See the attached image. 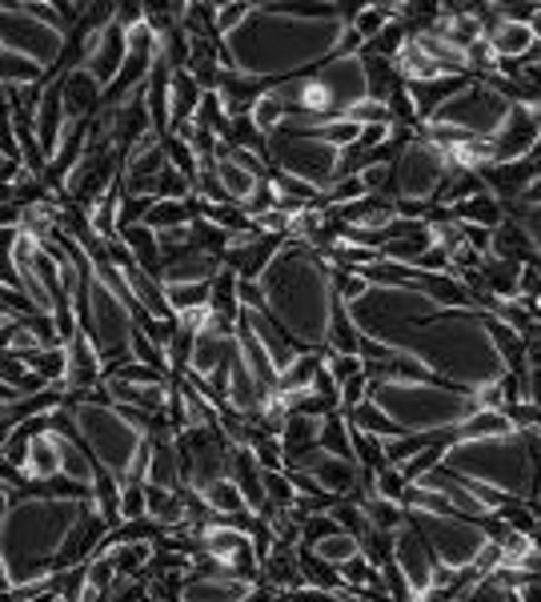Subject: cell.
I'll return each instance as SVG.
<instances>
[{"instance_id": "816d5d0a", "label": "cell", "mask_w": 541, "mask_h": 602, "mask_svg": "<svg viewBox=\"0 0 541 602\" xmlns=\"http://www.w3.org/2000/svg\"><path fill=\"white\" fill-rule=\"evenodd\" d=\"M109 378H121V381H129V386H165V374H156V369H149V366H141V362H125L121 369H112Z\"/></svg>"}, {"instance_id": "f35d334b", "label": "cell", "mask_w": 541, "mask_h": 602, "mask_svg": "<svg viewBox=\"0 0 541 602\" xmlns=\"http://www.w3.org/2000/svg\"><path fill=\"white\" fill-rule=\"evenodd\" d=\"M325 350H333V354H349V357H357V350H361V334H357L354 318H349V310H345L342 301L333 305L329 342H325Z\"/></svg>"}, {"instance_id": "ba28073f", "label": "cell", "mask_w": 541, "mask_h": 602, "mask_svg": "<svg viewBox=\"0 0 541 602\" xmlns=\"http://www.w3.org/2000/svg\"><path fill=\"white\" fill-rule=\"evenodd\" d=\"M266 157L273 161L277 173L285 178H297L313 190H329L337 173H342V149L329 146L325 137L317 133V121L313 117H289L266 137Z\"/></svg>"}, {"instance_id": "83f0119b", "label": "cell", "mask_w": 541, "mask_h": 602, "mask_svg": "<svg viewBox=\"0 0 541 602\" xmlns=\"http://www.w3.org/2000/svg\"><path fill=\"white\" fill-rule=\"evenodd\" d=\"M197 498L205 502V510H209L213 518H221V523H232V518L249 514V502H245L241 486H237L232 479L213 482V486H205V491L197 494Z\"/></svg>"}, {"instance_id": "db71d44e", "label": "cell", "mask_w": 541, "mask_h": 602, "mask_svg": "<svg viewBox=\"0 0 541 602\" xmlns=\"http://www.w3.org/2000/svg\"><path fill=\"white\" fill-rule=\"evenodd\" d=\"M365 398H369V378H365V374H357V378H349L342 386V410H354Z\"/></svg>"}, {"instance_id": "5b68a950", "label": "cell", "mask_w": 541, "mask_h": 602, "mask_svg": "<svg viewBox=\"0 0 541 602\" xmlns=\"http://www.w3.org/2000/svg\"><path fill=\"white\" fill-rule=\"evenodd\" d=\"M442 470L506 494L509 502H533L541 498V434L538 430H513V434L477 438V442L450 438Z\"/></svg>"}, {"instance_id": "7bdbcfd3", "label": "cell", "mask_w": 541, "mask_h": 602, "mask_svg": "<svg viewBox=\"0 0 541 602\" xmlns=\"http://www.w3.org/2000/svg\"><path fill=\"white\" fill-rule=\"evenodd\" d=\"M117 550V579H137L156 555V542H125V547H112Z\"/></svg>"}, {"instance_id": "8992f818", "label": "cell", "mask_w": 541, "mask_h": 602, "mask_svg": "<svg viewBox=\"0 0 541 602\" xmlns=\"http://www.w3.org/2000/svg\"><path fill=\"white\" fill-rule=\"evenodd\" d=\"M73 430L77 442L89 450L97 470H105L117 486L144 479V458H149V413L121 410L109 398H73Z\"/></svg>"}, {"instance_id": "9a60e30c", "label": "cell", "mask_w": 541, "mask_h": 602, "mask_svg": "<svg viewBox=\"0 0 541 602\" xmlns=\"http://www.w3.org/2000/svg\"><path fill=\"white\" fill-rule=\"evenodd\" d=\"M317 89L325 93L329 100V112L333 117H345V112L369 100V80H365V65H361V53L357 56H333L325 65L313 73Z\"/></svg>"}, {"instance_id": "7402d4cb", "label": "cell", "mask_w": 541, "mask_h": 602, "mask_svg": "<svg viewBox=\"0 0 541 602\" xmlns=\"http://www.w3.org/2000/svg\"><path fill=\"white\" fill-rule=\"evenodd\" d=\"M68 422H73V413H68ZM61 479V430H45V434H36L29 442V462H24V482H56Z\"/></svg>"}, {"instance_id": "60d3db41", "label": "cell", "mask_w": 541, "mask_h": 602, "mask_svg": "<svg viewBox=\"0 0 541 602\" xmlns=\"http://www.w3.org/2000/svg\"><path fill=\"white\" fill-rule=\"evenodd\" d=\"M325 454L333 458H349L354 462V442H349V422H345V413H329L325 422H321V442H317Z\"/></svg>"}, {"instance_id": "e0dca14e", "label": "cell", "mask_w": 541, "mask_h": 602, "mask_svg": "<svg viewBox=\"0 0 541 602\" xmlns=\"http://www.w3.org/2000/svg\"><path fill=\"white\" fill-rule=\"evenodd\" d=\"M393 567L405 574L409 591H413V599H425V594L433 591V579H437V562H433L430 547H425V538L418 535V526L405 523L393 535Z\"/></svg>"}, {"instance_id": "74e56055", "label": "cell", "mask_w": 541, "mask_h": 602, "mask_svg": "<svg viewBox=\"0 0 541 602\" xmlns=\"http://www.w3.org/2000/svg\"><path fill=\"white\" fill-rule=\"evenodd\" d=\"M0 85L21 89V85H45V68L17 53H0Z\"/></svg>"}, {"instance_id": "d6986e66", "label": "cell", "mask_w": 541, "mask_h": 602, "mask_svg": "<svg viewBox=\"0 0 541 602\" xmlns=\"http://www.w3.org/2000/svg\"><path fill=\"white\" fill-rule=\"evenodd\" d=\"M56 85H61V100H65V125H89L105 105V89L77 65L68 68V77H61Z\"/></svg>"}, {"instance_id": "484cf974", "label": "cell", "mask_w": 541, "mask_h": 602, "mask_svg": "<svg viewBox=\"0 0 541 602\" xmlns=\"http://www.w3.org/2000/svg\"><path fill=\"white\" fill-rule=\"evenodd\" d=\"M129 246V254H133L137 266L149 273V278L161 281V269H165V254H161V241H156V234L149 229V225H125L121 234H117Z\"/></svg>"}, {"instance_id": "f907efd6", "label": "cell", "mask_w": 541, "mask_h": 602, "mask_svg": "<svg viewBox=\"0 0 541 602\" xmlns=\"http://www.w3.org/2000/svg\"><path fill=\"white\" fill-rule=\"evenodd\" d=\"M354 125H393V112H389V105H381V100H361V105H354V109L345 112Z\"/></svg>"}, {"instance_id": "ffe728a7", "label": "cell", "mask_w": 541, "mask_h": 602, "mask_svg": "<svg viewBox=\"0 0 541 602\" xmlns=\"http://www.w3.org/2000/svg\"><path fill=\"white\" fill-rule=\"evenodd\" d=\"M144 486H161V491H181V454L177 434H149V458H144Z\"/></svg>"}, {"instance_id": "f5cc1de1", "label": "cell", "mask_w": 541, "mask_h": 602, "mask_svg": "<svg viewBox=\"0 0 541 602\" xmlns=\"http://www.w3.org/2000/svg\"><path fill=\"white\" fill-rule=\"evenodd\" d=\"M24 374H29V366L21 362V354L4 350V354H0V381H4V386H21Z\"/></svg>"}, {"instance_id": "cb8c5ba5", "label": "cell", "mask_w": 541, "mask_h": 602, "mask_svg": "<svg viewBox=\"0 0 541 602\" xmlns=\"http://www.w3.org/2000/svg\"><path fill=\"white\" fill-rule=\"evenodd\" d=\"M201 97H205V89L193 80L188 68H173V73H169V133L197 117Z\"/></svg>"}, {"instance_id": "681fc988", "label": "cell", "mask_w": 541, "mask_h": 602, "mask_svg": "<svg viewBox=\"0 0 541 602\" xmlns=\"http://www.w3.org/2000/svg\"><path fill=\"white\" fill-rule=\"evenodd\" d=\"M325 369H329V378L337 381V386H345V381H349V378H357V374H365V362H361V357L333 354V350H325Z\"/></svg>"}, {"instance_id": "c3c4849f", "label": "cell", "mask_w": 541, "mask_h": 602, "mask_svg": "<svg viewBox=\"0 0 541 602\" xmlns=\"http://www.w3.org/2000/svg\"><path fill=\"white\" fill-rule=\"evenodd\" d=\"M253 4H241V0H229V4H213V33L217 36H229L237 24L249 17Z\"/></svg>"}, {"instance_id": "b9f144b4", "label": "cell", "mask_w": 541, "mask_h": 602, "mask_svg": "<svg viewBox=\"0 0 541 602\" xmlns=\"http://www.w3.org/2000/svg\"><path fill=\"white\" fill-rule=\"evenodd\" d=\"M453 602H518V594L513 591H506L501 582L494 579V574H486V579H469L462 587V591L453 594Z\"/></svg>"}, {"instance_id": "2e32d148", "label": "cell", "mask_w": 541, "mask_h": 602, "mask_svg": "<svg viewBox=\"0 0 541 602\" xmlns=\"http://www.w3.org/2000/svg\"><path fill=\"white\" fill-rule=\"evenodd\" d=\"M541 141V105H509V117L501 133L494 137L497 165H521L538 153Z\"/></svg>"}, {"instance_id": "ee69618b", "label": "cell", "mask_w": 541, "mask_h": 602, "mask_svg": "<svg viewBox=\"0 0 541 602\" xmlns=\"http://www.w3.org/2000/svg\"><path fill=\"white\" fill-rule=\"evenodd\" d=\"M209 286H213V281H209ZM209 286H165L169 313L181 318V313L205 310V305H209Z\"/></svg>"}, {"instance_id": "8d00e7d4", "label": "cell", "mask_w": 541, "mask_h": 602, "mask_svg": "<svg viewBox=\"0 0 541 602\" xmlns=\"http://www.w3.org/2000/svg\"><path fill=\"white\" fill-rule=\"evenodd\" d=\"M217 181H221L225 197H229L232 205H245V201L257 193V185H261L253 173H245L241 165H232L229 157H217Z\"/></svg>"}, {"instance_id": "bcb514c9", "label": "cell", "mask_w": 541, "mask_h": 602, "mask_svg": "<svg viewBox=\"0 0 541 602\" xmlns=\"http://www.w3.org/2000/svg\"><path fill=\"white\" fill-rule=\"evenodd\" d=\"M445 447H450V442H433V447H425L421 450V454H413L405 462V466H398L401 474H405V482L409 486H413V482H421L425 479V474H430V470H437L442 466V454H445Z\"/></svg>"}, {"instance_id": "11a10c76", "label": "cell", "mask_w": 541, "mask_h": 602, "mask_svg": "<svg viewBox=\"0 0 541 602\" xmlns=\"http://www.w3.org/2000/svg\"><path fill=\"white\" fill-rule=\"evenodd\" d=\"M513 201H518V205H530V209H541V178H533Z\"/></svg>"}, {"instance_id": "7a4b0ae2", "label": "cell", "mask_w": 541, "mask_h": 602, "mask_svg": "<svg viewBox=\"0 0 541 602\" xmlns=\"http://www.w3.org/2000/svg\"><path fill=\"white\" fill-rule=\"evenodd\" d=\"M357 9L342 4H253L229 36H221V65L253 80L305 77L342 53Z\"/></svg>"}, {"instance_id": "1f68e13d", "label": "cell", "mask_w": 541, "mask_h": 602, "mask_svg": "<svg viewBox=\"0 0 541 602\" xmlns=\"http://www.w3.org/2000/svg\"><path fill=\"white\" fill-rule=\"evenodd\" d=\"M361 65H365V80H369V100H381V105H386V100L393 97V89L401 85L398 65L374 53H361Z\"/></svg>"}, {"instance_id": "e575fe53", "label": "cell", "mask_w": 541, "mask_h": 602, "mask_svg": "<svg viewBox=\"0 0 541 602\" xmlns=\"http://www.w3.org/2000/svg\"><path fill=\"white\" fill-rule=\"evenodd\" d=\"M29 374L45 381V386H65V374H68V350L56 346V350H36V354H24L21 357Z\"/></svg>"}, {"instance_id": "7dc6e473", "label": "cell", "mask_w": 541, "mask_h": 602, "mask_svg": "<svg viewBox=\"0 0 541 602\" xmlns=\"http://www.w3.org/2000/svg\"><path fill=\"white\" fill-rule=\"evenodd\" d=\"M141 518H149L144 482H129V486H121V526L125 523H141Z\"/></svg>"}, {"instance_id": "d6a6232c", "label": "cell", "mask_w": 541, "mask_h": 602, "mask_svg": "<svg viewBox=\"0 0 541 602\" xmlns=\"http://www.w3.org/2000/svg\"><path fill=\"white\" fill-rule=\"evenodd\" d=\"M393 21H398V4H357L349 29L361 36V45H369V41H377Z\"/></svg>"}, {"instance_id": "f6af8a7d", "label": "cell", "mask_w": 541, "mask_h": 602, "mask_svg": "<svg viewBox=\"0 0 541 602\" xmlns=\"http://www.w3.org/2000/svg\"><path fill=\"white\" fill-rule=\"evenodd\" d=\"M165 157H169V169H177L188 185H197L201 161H197V153H193V149L181 141V137H165Z\"/></svg>"}, {"instance_id": "44dd1931", "label": "cell", "mask_w": 541, "mask_h": 602, "mask_svg": "<svg viewBox=\"0 0 541 602\" xmlns=\"http://www.w3.org/2000/svg\"><path fill=\"white\" fill-rule=\"evenodd\" d=\"M217 273H221V257L197 254V249L188 246V249H181V254L165 257L161 286H209Z\"/></svg>"}, {"instance_id": "f1b7e54d", "label": "cell", "mask_w": 541, "mask_h": 602, "mask_svg": "<svg viewBox=\"0 0 541 602\" xmlns=\"http://www.w3.org/2000/svg\"><path fill=\"white\" fill-rule=\"evenodd\" d=\"M521 273L526 266L521 261H501V257H482V278H486L489 293L497 301H509V298H521Z\"/></svg>"}, {"instance_id": "277c9868", "label": "cell", "mask_w": 541, "mask_h": 602, "mask_svg": "<svg viewBox=\"0 0 541 602\" xmlns=\"http://www.w3.org/2000/svg\"><path fill=\"white\" fill-rule=\"evenodd\" d=\"M257 286L266 293V313L293 346L325 350L337 293L329 261L317 249L305 241H285Z\"/></svg>"}, {"instance_id": "4316f807", "label": "cell", "mask_w": 541, "mask_h": 602, "mask_svg": "<svg viewBox=\"0 0 541 602\" xmlns=\"http://www.w3.org/2000/svg\"><path fill=\"white\" fill-rule=\"evenodd\" d=\"M61 390H65V386H48L45 394H36V398L21 401V406H0V450H4V442H9L12 430H17L24 418H33V413H45V410H56V406H65Z\"/></svg>"}, {"instance_id": "6da1fadb", "label": "cell", "mask_w": 541, "mask_h": 602, "mask_svg": "<svg viewBox=\"0 0 541 602\" xmlns=\"http://www.w3.org/2000/svg\"><path fill=\"white\" fill-rule=\"evenodd\" d=\"M357 334L418 362L425 374L450 381L457 390H486L506 374V357L489 334V313L442 305L418 286L381 290L369 286L365 298L345 305Z\"/></svg>"}, {"instance_id": "30bf717a", "label": "cell", "mask_w": 541, "mask_h": 602, "mask_svg": "<svg viewBox=\"0 0 541 602\" xmlns=\"http://www.w3.org/2000/svg\"><path fill=\"white\" fill-rule=\"evenodd\" d=\"M409 514V523L418 526V535L425 538L433 562L453 574H465V570L477 567L482 550L494 542L489 535V523H474V518H457V514Z\"/></svg>"}, {"instance_id": "4fadbf2b", "label": "cell", "mask_w": 541, "mask_h": 602, "mask_svg": "<svg viewBox=\"0 0 541 602\" xmlns=\"http://www.w3.org/2000/svg\"><path fill=\"white\" fill-rule=\"evenodd\" d=\"M450 173H453L450 149L418 137V141H409L405 153L393 165V193H398L393 201H425L430 205L442 193L445 181H450Z\"/></svg>"}, {"instance_id": "7c38bea8", "label": "cell", "mask_w": 541, "mask_h": 602, "mask_svg": "<svg viewBox=\"0 0 541 602\" xmlns=\"http://www.w3.org/2000/svg\"><path fill=\"white\" fill-rule=\"evenodd\" d=\"M0 53H17V56H29L36 65L45 68V80H48V68L61 65L65 56V29L41 21L29 0H17V4H0Z\"/></svg>"}, {"instance_id": "f546056e", "label": "cell", "mask_w": 541, "mask_h": 602, "mask_svg": "<svg viewBox=\"0 0 541 602\" xmlns=\"http://www.w3.org/2000/svg\"><path fill=\"white\" fill-rule=\"evenodd\" d=\"M453 217L462 225H477V229H489V234H494L497 225L506 222V201H497L494 193H477V197L462 201V205L453 209Z\"/></svg>"}, {"instance_id": "ac0fdd59", "label": "cell", "mask_w": 541, "mask_h": 602, "mask_svg": "<svg viewBox=\"0 0 541 602\" xmlns=\"http://www.w3.org/2000/svg\"><path fill=\"white\" fill-rule=\"evenodd\" d=\"M253 591H257V582L232 579L221 567H209V570H193V574H188L177 602H245Z\"/></svg>"}, {"instance_id": "d4e9b609", "label": "cell", "mask_w": 541, "mask_h": 602, "mask_svg": "<svg viewBox=\"0 0 541 602\" xmlns=\"http://www.w3.org/2000/svg\"><path fill=\"white\" fill-rule=\"evenodd\" d=\"M321 366H325V350H305L301 357H293V366L281 369V378H277V398H285V406L293 398H301V394L313 390V378L321 374Z\"/></svg>"}, {"instance_id": "5bb4252c", "label": "cell", "mask_w": 541, "mask_h": 602, "mask_svg": "<svg viewBox=\"0 0 541 602\" xmlns=\"http://www.w3.org/2000/svg\"><path fill=\"white\" fill-rule=\"evenodd\" d=\"M177 454H181V479H185V486L193 494H201L213 482L229 479L232 470V442L221 434V426L181 430Z\"/></svg>"}, {"instance_id": "3957f363", "label": "cell", "mask_w": 541, "mask_h": 602, "mask_svg": "<svg viewBox=\"0 0 541 602\" xmlns=\"http://www.w3.org/2000/svg\"><path fill=\"white\" fill-rule=\"evenodd\" d=\"M97 514L93 491L12 494L0 518V574L9 591L45 582L65 570L68 547Z\"/></svg>"}, {"instance_id": "4dcf8cb0", "label": "cell", "mask_w": 541, "mask_h": 602, "mask_svg": "<svg viewBox=\"0 0 541 602\" xmlns=\"http://www.w3.org/2000/svg\"><path fill=\"white\" fill-rule=\"evenodd\" d=\"M197 222V201H153V209L144 213V222L153 234H165V229H185V225Z\"/></svg>"}, {"instance_id": "603a6c76", "label": "cell", "mask_w": 541, "mask_h": 602, "mask_svg": "<svg viewBox=\"0 0 541 602\" xmlns=\"http://www.w3.org/2000/svg\"><path fill=\"white\" fill-rule=\"evenodd\" d=\"M36 141H41V153L53 161L61 137H65V100H61V85H45V97H41V109L33 117Z\"/></svg>"}, {"instance_id": "ab89813d", "label": "cell", "mask_w": 541, "mask_h": 602, "mask_svg": "<svg viewBox=\"0 0 541 602\" xmlns=\"http://www.w3.org/2000/svg\"><path fill=\"white\" fill-rule=\"evenodd\" d=\"M305 550H313L321 562H329V567L342 570L349 558L361 555V542H357L354 535H345V530H333V535H325L321 542H313V547H305Z\"/></svg>"}, {"instance_id": "52a82bcc", "label": "cell", "mask_w": 541, "mask_h": 602, "mask_svg": "<svg viewBox=\"0 0 541 602\" xmlns=\"http://www.w3.org/2000/svg\"><path fill=\"white\" fill-rule=\"evenodd\" d=\"M369 401L398 426L401 434L442 438L457 434L482 406L477 394L437 381H369Z\"/></svg>"}, {"instance_id": "d590c367", "label": "cell", "mask_w": 541, "mask_h": 602, "mask_svg": "<svg viewBox=\"0 0 541 602\" xmlns=\"http://www.w3.org/2000/svg\"><path fill=\"white\" fill-rule=\"evenodd\" d=\"M513 430H518V426L509 422L506 410H477L453 438H457V442H477V438H501V434H513Z\"/></svg>"}, {"instance_id": "8fae6325", "label": "cell", "mask_w": 541, "mask_h": 602, "mask_svg": "<svg viewBox=\"0 0 541 602\" xmlns=\"http://www.w3.org/2000/svg\"><path fill=\"white\" fill-rule=\"evenodd\" d=\"M509 117V100L489 85V80H469L462 93H453L442 109L433 112L425 125H445L457 129L469 141H494Z\"/></svg>"}, {"instance_id": "9f6ffc18", "label": "cell", "mask_w": 541, "mask_h": 602, "mask_svg": "<svg viewBox=\"0 0 541 602\" xmlns=\"http://www.w3.org/2000/svg\"><path fill=\"white\" fill-rule=\"evenodd\" d=\"M518 602H541V574H530V579L521 582Z\"/></svg>"}, {"instance_id": "6f0895ef", "label": "cell", "mask_w": 541, "mask_h": 602, "mask_svg": "<svg viewBox=\"0 0 541 602\" xmlns=\"http://www.w3.org/2000/svg\"><path fill=\"white\" fill-rule=\"evenodd\" d=\"M526 362H530V374H541V337L526 342Z\"/></svg>"}, {"instance_id": "9c48e42d", "label": "cell", "mask_w": 541, "mask_h": 602, "mask_svg": "<svg viewBox=\"0 0 541 602\" xmlns=\"http://www.w3.org/2000/svg\"><path fill=\"white\" fill-rule=\"evenodd\" d=\"M77 325L80 334L93 342V350H97L105 378L112 369H121L125 362H133L137 318L129 310V301L117 298L97 273H89V281H85V305L77 310Z\"/></svg>"}, {"instance_id": "836d02e7", "label": "cell", "mask_w": 541, "mask_h": 602, "mask_svg": "<svg viewBox=\"0 0 541 602\" xmlns=\"http://www.w3.org/2000/svg\"><path fill=\"white\" fill-rule=\"evenodd\" d=\"M321 422H325V418H310V413H289L285 430H281V447H285V458L317 447V442H321Z\"/></svg>"}]
</instances>
